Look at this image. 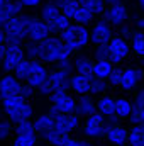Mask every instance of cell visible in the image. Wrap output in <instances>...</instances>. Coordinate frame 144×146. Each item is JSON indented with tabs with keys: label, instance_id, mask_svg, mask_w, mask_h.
Instances as JSON below:
<instances>
[{
	"label": "cell",
	"instance_id": "25",
	"mask_svg": "<svg viewBox=\"0 0 144 146\" xmlns=\"http://www.w3.org/2000/svg\"><path fill=\"white\" fill-rule=\"evenodd\" d=\"M70 24H71V19H70L66 14H63V12H61L58 17H54L53 21L48 22L51 33H63L66 27H70Z\"/></svg>",
	"mask_w": 144,
	"mask_h": 146
},
{
	"label": "cell",
	"instance_id": "21",
	"mask_svg": "<svg viewBox=\"0 0 144 146\" xmlns=\"http://www.w3.org/2000/svg\"><path fill=\"white\" fill-rule=\"evenodd\" d=\"M114 70V63L110 60H97L95 61V66H93V75L97 78H104V80H108L110 73Z\"/></svg>",
	"mask_w": 144,
	"mask_h": 146
},
{
	"label": "cell",
	"instance_id": "3",
	"mask_svg": "<svg viewBox=\"0 0 144 146\" xmlns=\"http://www.w3.org/2000/svg\"><path fill=\"white\" fill-rule=\"evenodd\" d=\"M31 15H14L7 21L3 26L7 41L5 42H22L27 37V26H29Z\"/></svg>",
	"mask_w": 144,
	"mask_h": 146
},
{
	"label": "cell",
	"instance_id": "43",
	"mask_svg": "<svg viewBox=\"0 0 144 146\" xmlns=\"http://www.w3.org/2000/svg\"><path fill=\"white\" fill-rule=\"evenodd\" d=\"M108 56V46L107 44H98L95 48V60H107ZM110 60V58H108Z\"/></svg>",
	"mask_w": 144,
	"mask_h": 146
},
{
	"label": "cell",
	"instance_id": "14",
	"mask_svg": "<svg viewBox=\"0 0 144 146\" xmlns=\"http://www.w3.org/2000/svg\"><path fill=\"white\" fill-rule=\"evenodd\" d=\"M48 82L51 83L53 90H68L71 88V75L68 72H63V70H54V72H49L48 76Z\"/></svg>",
	"mask_w": 144,
	"mask_h": 146
},
{
	"label": "cell",
	"instance_id": "33",
	"mask_svg": "<svg viewBox=\"0 0 144 146\" xmlns=\"http://www.w3.org/2000/svg\"><path fill=\"white\" fill-rule=\"evenodd\" d=\"M129 145L131 146H144V129L141 126H134L129 129Z\"/></svg>",
	"mask_w": 144,
	"mask_h": 146
},
{
	"label": "cell",
	"instance_id": "10",
	"mask_svg": "<svg viewBox=\"0 0 144 146\" xmlns=\"http://www.w3.org/2000/svg\"><path fill=\"white\" fill-rule=\"evenodd\" d=\"M48 36H51V29H49L48 22L42 21V19L31 17L29 26H27V39L34 41V42H41L42 39H46Z\"/></svg>",
	"mask_w": 144,
	"mask_h": 146
},
{
	"label": "cell",
	"instance_id": "38",
	"mask_svg": "<svg viewBox=\"0 0 144 146\" xmlns=\"http://www.w3.org/2000/svg\"><path fill=\"white\" fill-rule=\"evenodd\" d=\"M129 121H131L132 126H136V124H137V126L143 124L144 122V107H139V106L134 104L132 112H131V115H129Z\"/></svg>",
	"mask_w": 144,
	"mask_h": 146
},
{
	"label": "cell",
	"instance_id": "28",
	"mask_svg": "<svg viewBox=\"0 0 144 146\" xmlns=\"http://www.w3.org/2000/svg\"><path fill=\"white\" fill-rule=\"evenodd\" d=\"M97 110L98 112H102L105 117L108 115H112V114H115V99H112V97H102L98 102H97Z\"/></svg>",
	"mask_w": 144,
	"mask_h": 146
},
{
	"label": "cell",
	"instance_id": "52",
	"mask_svg": "<svg viewBox=\"0 0 144 146\" xmlns=\"http://www.w3.org/2000/svg\"><path fill=\"white\" fill-rule=\"evenodd\" d=\"M7 41V36H5V31H3V27H0V44H3Z\"/></svg>",
	"mask_w": 144,
	"mask_h": 146
},
{
	"label": "cell",
	"instance_id": "12",
	"mask_svg": "<svg viewBox=\"0 0 144 146\" xmlns=\"http://www.w3.org/2000/svg\"><path fill=\"white\" fill-rule=\"evenodd\" d=\"M54 117V127H58L59 131L63 133H71L73 129L78 127V122H80V115L76 112H70V114H63V112H58Z\"/></svg>",
	"mask_w": 144,
	"mask_h": 146
},
{
	"label": "cell",
	"instance_id": "5",
	"mask_svg": "<svg viewBox=\"0 0 144 146\" xmlns=\"http://www.w3.org/2000/svg\"><path fill=\"white\" fill-rule=\"evenodd\" d=\"M107 46H108V54H110L108 58H110V61L114 65L122 63L129 56V53L132 51L131 49V42L122 36H114Z\"/></svg>",
	"mask_w": 144,
	"mask_h": 146
},
{
	"label": "cell",
	"instance_id": "48",
	"mask_svg": "<svg viewBox=\"0 0 144 146\" xmlns=\"http://www.w3.org/2000/svg\"><path fill=\"white\" fill-rule=\"evenodd\" d=\"M65 146H83V141L81 139H75V138H70L68 139V143Z\"/></svg>",
	"mask_w": 144,
	"mask_h": 146
},
{
	"label": "cell",
	"instance_id": "39",
	"mask_svg": "<svg viewBox=\"0 0 144 146\" xmlns=\"http://www.w3.org/2000/svg\"><path fill=\"white\" fill-rule=\"evenodd\" d=\"M14 131H15V134H29V133H36V129H34V122H31V119H29V121L17 122L15 127H14Z\"/></svg>",
	"mask_w": 144,
	"mask_h": 146
},
{
	"label": "cell",
	"instance_id": "42",
	"mask_svg": "<svg viewBox=\"0 0 144 146\" xmlns=\"http://www.w3.org/2000/svg\"><path fill=\"white\" fill-rule=\"evenodd\" d=\"M56 68H58V70H63V72L71 73L73 70H75V61H71L70 58L59 60V61H56Z\"/></svg>",
	"mask_w": 144,
	"mask_h": 146
},
{
	"label": "cell",
	"instance_id": "18",
	"mask_svg": "<svg viewBox=\"0 0 144 146\" xmlns=\"http://www.w3.org/2000/svg\"><path fill=\"white\" fill-rule=\"evenodd\" d=\"M92 76L88 75H81V73H76L71 75V90L78 95H85V94H90V88H92Z\"/></svg>",
	"mask_w": 144,
	"mask_h": 146
},
{
	"label": "cell",
	"instance_id": "41",
	"mask_svg": "<svg viewBox=\"0 0 144 146\" xmlns=\"http://www.w3.org/2000/svg\"><path fill=\"white\" fill-rule=\"evenodd\" d=\"M26 56H29L31 60H39V44L31 41L29 44H26Z\"/></svg>",
	"mask_w": 144,
	"mask_h": 146
},
{
	"label": "cell",
	"instance_id": "53",
	"mask_svg": "<svg viewBox=\"0 0 144 146\" xmlns=\"http://www.w3.org/2000/svg\"><path fill=\"white\" fill-rule=\"evenodd\" d=\"M122 0H105V3H107V7L108 5H115V3H120Z\"/></svg>",
	"mask_w": 144,
	"mask_h": 146
},
{
	"label": "cell",
	"instance_id": "37",
	"mask_svg": "<svg viewBox=\"0 0 144 146\" xmlns=\"http://www.w3.org/2000/svg\"><path fill=\"white\" fill-rule=\"evenodd\" d=\"M108 80H104V78H97L95 75H93V78H92V88H90V94H104L105 90L108 88Z\"/></svg>",
	"mask_w": 144,
	"mask_h": 146
},
{
	"label": "cell",
	"instance_id": "49",
	"mask_svg": "<svg viewBox=\"0 0 144 146\" xmlns=\"http://www.w3.org/2000/svg\"><path fill=\"white\" fill-rule=\"evenodd\" d=\"M26 7H36V5H39L41 3V0H20Z\"/></svg>",
	"mask_w": 144,
	"mask_h": 146
},
{
	"label": "cell",
	"instance_id": "55",
	"mask_svg": "<svg viewBox=\"0 0 144 146\" xmlns=\"http://www.w3.org/2000/svg\"><path fill=\"white\" fill-rule=\"evenodd\" d=\"M139 5H141V9H143V12H144V0H139Z\"/></svg>",
	"mask_w": 144,
	"mask_h": 146
},
{
	"label": "cell",
	"instance_id": "4",
	"mask_svg": "<svg viewBox=\"0 0 144 146\" xmlns=\"http://www.w3.org/2000/svg\"><path fill=\"white\" fill-rule=\"evenodd\" d=\"M5 44H7V51H5V58L2 63V70L14 72L15 66L26 58V48L22 46V42H5Z\"/></svg>",
	"mask_w": 144,
	"mask_h": 146
},
{
	"label": "cell",
	"instance_id": "27",
	"mask_svg": "<svg viewBox=\"0 0 144 146\" xmlns=\"http://www.w3.org/2000/svg\"><path fill=\"white\" fill-rule=\"evenodd\" d=\"M132 107H134V104H131L127 99H115V114L120 119H129Z\"/></svg>",
	"mask_w": 144,
	"mask_h": 146
},
{
	"label": "cell",
	"instance_id": "32",
	"mask_svg": "<svg viewBox=\"0 0 144 146\" xmlns=\"http://www.w3.org/2000/svg\"><path fill=\"white\" fill-rule=\"evenodd\" d=\"M26 100H27V99L22 97L20 94H15V95L3 97V99H2V106H3V110L7 112V110H12V109H15V107H19V106L24 104Z\"/></svg>",
	"mask_w": 144,
	"mask_h": 146
},
{
	"label": "cell",
	"instance_id": "47",
	"mask_svg": "<svg viewBox=\"0 0 144 146\" xmlns=\"http://www.w3.org/2000/svg\"><path fill=\"white\" fill-rule=\"evenodd\" d=\"M119 33H120L119 36L126 37V39H127V37H131V36H132V31H131L129 27H126V26H124V27H120V31H119Z\"/></svg>",
	"mask_w": 144,
	"mask_h": 146
},
{
	"label": "cell",
	"instance_id": "29",
	"mask_svg": "<svg viewBox=\"0 0 144 146\" xmlns=\"http://www.w3.org/2000/svg\"><path fill=\"white\" fill-rule=\"evenodd\" d=\"M31 70H32V60L29 58V60H22L17 66H15V70H14V75L19 78V80H22V82H26L27 80V76L31 75Z\"/></svg>",
	"mask_w": 144,
	"mask_h": 146
},
{
	"label": "cell",
	"instance_id": "19",
	"mask_svg": "<svg viewBox=\"0 0 144 146\" xmlns=\"http://www.w3.org/2000/svg\"><path fill=\"white\" fill-rule=\"evenodd\" d=\"M41 136H42L46 141H49L53 146H65L68 143V139H70V134L59 131L58 127H51V129H48L46 133H42Z\"/></svg>",
	"mask_w": 144,
	"mask_h": 146
},
{
	"label": "cell",
	"instance_id": "30",
	"mask_svg": "<svg viewBox=\"0 0 144 146\" xmlns=\"http://www.w3.org/2000/svg\"><path fill=\"white\" fill-rule=\"evenodd\" d=\"M59 14H61V9H59L54 2L46 3V5H42V9H41V19H42V21H46V22L53 21V19H54V17H58Z\"/></svg>",
	"mask_w": 144,
	"mask_h": 146
},
{
	"label": "cell",
	"instance_id": "1",
	"mask_svg": "<svg viewBox=\"0 0 144 146\" xmlns=\"http://www.w3.org/2000/svg\"><path fill=\"white\" fill-rule=\"evenodd\" d=\"M37 44H39V60H42L46 63H56L59 60L70 58L73 53V49L61 37L48 36Z\"/></svg>",
	"mask_w": 144,
	"mask_h": 146
},
{
	"label": "cell",
	"instance_id": "24",
	"mask_svg": "<svg viewBox=\"0 0 144 146\" xmlns=\"http://www.w3.org/2000/svg\"><path fill=\"white\" fill-rule=\"evenodd\" d=\"M131 49L136 56L144 58V31L137 29L136 33H132L131 36Z\"/></svg>",
	"mask_w": 144,
	"mask_h": 146
},
{
	"label": "cell",
	"instance_id": "51",
	"mask_svg": "<svg viewBox=\"0 0 144 146\" xmlns=\"http://www.w3.org/2000/svg\"><path fill=\"white\" fill-rule=\"evenodd\" d=\"M10 17L7 15V14H3V12H0V27H3L5 24H7V21H9Z\"/></svg>",
	"mask_w": 144,
	"mask_h": 146
},
{
	"label": "cell",
	"instance_id": "59",
	"mask_svg": "<svg viewBox=\"0 0 144 146\" xmlns=\"http://www.w3.org/2000/svg\"><path fill=\"white\" fill-rule=\"evenodd\" d=\"M7 2H12V0H7Z\"/></svg>",
	"mask_w": 144,
	"mask_h": 146
},
{
	"label": "cell",
	"instance_id": "2",
	"mask_svg": "<svg viewBox=\"0 0 144 146\" xmlns=\"http://www.w3.org/2000/svg\"><path fill=\"white\" fill-rule=\"evenodd\" d=\"M59 37L71 48L73 51L83 49L88 42H90V31L85 27V24H70V27H66L63 33H59Z\"/></svg>",
	"mask_w": 144,
	"mask_h": 146
},
{
	"label": "cell",
	"instance_id": "7",
	"mask_svg": "<svg viewBox=\"0 0 144 146\" xmlns=\"http://www.w3.org/2000/svg\"><path fill=\"white\" fill-rule=\"evenodd\" d=\"M49 100L53 104V107L58 112L63 114H70V112H76V100L68 94V90H56L49 95Z\"/></svg>",
	"mask_w": 144,
	"mask_h": 146
},
{
	"label": "cell",
	"instance_id": "8",
	"mask_svg": "<svg viewBox=\"0 0 144 146\" xmlns=\"http://www.w3.org/2000/svg\"><path fill=\"white\" fill-rule=\"evenodd\" d=\"M104 21H107L110 26H117L120 27L122 24H126V21L129 19V10L127 7L120 2V3H115V5H108L105 9V12L102 14Z\"/></svg>",
	"mask_w": 144,
	"mask_h": 146
},
{
	"label": "cell",
	"instance_id": "45",
	"mask_svg": "<svg viewBox=\"0 0 144 146\" xmlns=\"http://www.w3.org/2000/svg\"><path fill=\"white\" fill-rule=\"evenodd\" d=\"M20 95H22V97H26V99L32 97V95H34V87H31L29 83L22 85V88H20Z\"/></svg>",
	"mask_w": 144,
	"mask_h": 146
},
{
	"label": "cell",
	"instance_id": "13",
	"mask_svg": "<svg viewBox=\"0 0 144 146\" xmlns=\"http://www.w3.org/2000/svg\"><path fill=\"white\" fill-rule=\"evenodd\" d=\"M20 88H22V83H20V80L15 75H5V76H2L0 78V100L3 97L20 94Z\"/></svg>",
	"mask_w": 144,
	"mask_h": 146
},
{
	"label": "cell",
	"instance_id": "40",
	"mask_svg": "<svg viewBox=\"0 0 144 146\" xmlns=\"http://www.w3.org/2000/svg\"><path fill=\"white\" fill-rule=\"evenodd\" d=\"M122 75H124V70L120 66H114V70L108 76V83L114 85V87H119L120 85V80H122Z\"/></svg>",
	"mask_w": 144,
	"mask_h": 146
},
{
	"label": "cell",
	"instance_id": "26",
	"mask_svg": "<svg viewBox=\"0 0 144 146\" xmlns=\"http://www.w3.org/2000/svg\"><path fill=\"white\" fill-rule=\"evenodd\" d=\"M93 17H95V14H93V10H90L88 7H85V5H81L80 3V7L76 9V12L73 14V21L75 22H78V24H90L92 21H93Z\"/></svg>",
	"mask_w": 144,
	"mask_h": 146
},
{
	"label": "cell",
	"instance_id": "35",
	"mask_svg": "<svg viewBox=\"0 0 144 146\" xmlns=\"http://www.w3.org/2000/svg\"><path fill=\"white\" fill-rule=\"evenodd\" d=\"M37 136L36 133H29V134H17L15 139L12 141V146H36Z\"/></svg>",
	"mask_w": 144,
	"mask_h": 146
},
{
	"label": "cell",
	"instance_id": "56",
	"mask_svg": "<svg viewBox=\"0 0 144 146\" xmlns=\"http://www.w3.org/2000/svg\"><path fill=\"white\" fill-rule=\"evenodd\" d=\"M139 126H141V127H143V129H144V122H143V124H139Z\"/></svg>",
	"mask_w": 144,
	"mask_h": 146
},
{
	"label": "cell",
	"instance_id": "34",
	"mask_svg": "<svg viewBox=\"0 0 144 146\" xmlns=\"http://www.w3.org/2000/svg\"><path fill=\"white\" fill-rule=\"evenodd\" d=\"M78 2H80L81 5L88 7L90 10H93L95 15H102V14L105 12V9H107L105 0H78Z\"/></svg>",
	"mask_w": 144,
	"mask_h": 146
},
{
	"label": "cell",
	"instance_id": "31",
	"mask_svg": "<svg viewBox=\"0 0 144 146\" xmlns=\"http://www.w3.org/2000/svg\"><path fill=\"white\" fill-rule=\"evenodd\" d=\"M53 2H54V3L61 9V12L66 14L70 19L73 17V14L76 12V9L80 7V2H78V0H53Z\"/></svg>",
	"mask_w": 144,
	"mask_h": 146
},
{
	"label": "cell",
	"instance_id": "44",
	"mask_svg": "<svg viewBox=\"0 0 144 146\" xmlns=\"http://www.w3.org/2000/svg\"><path fill=\"white\" fill-rule=\"evenodd\" d=\"M10 133H12V124L9 121H0V141L9 138Z\"/></svg>",
	"mask_w": 144,
	"mask_h": 146
},
{
	"label": "cell",
	"instance_id": "16",
	"mask_svg": "<svg viewBox=\"0 0 144 146\" xmlns=\"http://www.w3.org/2000/svg\"><path fill=\"white\" fill-rule=\"evenodd\" d=\"M143 78H144V68L143 70H139V68H126L119 87L124 88V90H132V88L137 87V83Z\"/></svg>",
	"mask_w": 144,
	"mask_h": 146
},
{
	"label": "cell",
	"instance_id": "6",
	"mask_svg": "<svg viewBox=\"0 0 144 146\" xmlns=\"http://www.w3.org/2000/svg\"><path fill=\"white\" fill-rule=\"evenodd\" d=\"M105 127H107V117L97 110L87 117L85 126H83V133L88 138H100V136H105Z\"/></svg>",
	"mask_w": 144,
	"mask_h": 146
},
{
	"label": "cell",
	"instance_id": "54",
	"mask_svg": "<svg viewBox=\"0 0 144 146\" xmlns=\"http://www.w3.org/2000/svg\"><path fill=\"white\" fill-rule=\"evenodd\" d=\"M5 3H7V0H0V12H3V9H5Z\"/></svg>",
	"mask_w": 144,
	"mask_h": 146
},
{
	"label": "cell",
	"instance_id": "17",
	"mask_svg": "<svg viewBox=\"0 0 144 146\" xmlns=\"http://www.w3.org/2000/svg\"><path fill=\"white\" fill-rule=\"evenodd\" d=\"M7 115H9V121L10 122H15L17 124V122H22V121H29L34 115V109H32L31 104L24 102V104H20L15 109L7 110Z\"/></svg>",
	"mask_w": 144,
	"mask_h": 146
},
{
	"label": "cell",
	"instance_id": "58",
	"mask_svg": "<svg viewBox=\"0 0 144 146\" xmlns=\"http://www.w3.org/2000/svg\"><path fill=\"white\" fill-rule=\"evenodd\" d=\"M124 146H131V145H129V143H127V145H124Z\"/></svg>",
	"mask_w": 144,
	"mask_h": 146
},
{
	"label": "cell",
	"instance_id": "23",
	"mask_svg": "<svg viewBox=\"0 0 144 146\" xmlns=\"http://www.w3.org/2000/svg\"><path fill=\"white\" fill-rule=\"evenodd\" d=\"M51 127H54V117H53L51 114H41V115L36 117V121H34V129H36V133L42 134V133H46V131L51 129Z\"/></svg>",
	"mask_w": 144,
	"mask_h": 146
},
{
	"label": "cell",
	"instance_id": "50",
	"mask_svg": "<svg viewBox=\"0 0 144 146\" xmlns=\"http://www.w3.org/2000/svg\"><path fill=\"white\" fill-rule=\"evenodd\" d=\"M5 51H7V44H0V66H2L3 58H5Z\"/></svg>",
	"mask_w": 144,
	"mask_h": 146
},
{
	"label": "cell",
	"instance_id": "36",
	"mask_svg": "<svg viewBox=\"0 0 144 146\" xmlns=\"http://www.w3.org/2000/svg\"><path fill=\"white\" fill-rule=\"evenodd\" d=\"M22 7H26V5H24L20 0H12V2H7V3H5V9H3V14H7L9 17L20 15Z\"/></svg>",
	"mask_w": 144,
	"mask_h": 146
},
{
	"label": "cell",
	"instance_id": "57",
	"mask_svg": "<svg viewBox=\"0 0 144 146\" xmlns=\"http://www.w3.org/2000/svg\"><path fill=\"white\" fill-rule=\"evenodd\" d=\"M143 68H144V58H143Z\"/></svg>",
	"mask_w": 144,
	"mask_h": 146
},
{
	"label": "cell",
	"instance_id": "20",
	"mask_svg": "<svg viewBox=\"0 0 144 146\" xmlns=\"http://www.w3.org/2000/svg\"><path fill=\"white\" fill-rule=\"evenodd\" d=\"M93 112H97V104H95L87 94L81 95V97L76 100V114H78V115L88 117V115H92Z\"/></svg>",
	"mask_w": 144,
	"mask_h": 146
},
{
	"label": "cell",
	"instance_id": "9",
	"mask_svg": "<svg viewBox=\"0 0 144 146\" xmlns=\"http://www.w3.org/2000/svg\"><path fill=\"white\" fill-rule=\"evenodd\" d=\"M112 37H114L112 27H110V24H108L107 21H104V19L98 21V22H95L93 27H92V31H90V41L95 46H98V44H108Z\"/></svg>",
	"mask_w": 144,
	"mask_h": 146
},
{
	"label": "cell",
	"instance_id": "22",
	"mask_svg": "<svg viewBox=\"0 0 144 146\" xmlns=\"http://www.w3.org/2000/svg\"><path fill=\"white\" fill-rule=\"evenodd\" d=\"M93 66H95V61H92L88 56H78L75 60V70H76V73L92 76L93 75Z\"/></svg>",
	"mask_w": 144,
	"mask_h": 146
},
{
	"label": "cell",
	"instance_id": "15",
	"mask_svg": "<svg viewBox=\"0 0 144 146\" xmlns=\"http://www.w3.org/2000/svg\"><path fill=\"white\" fill-rule=\"evenodd\" d=\"M48 76H49V72L46 70V66L39 60H32V70H31V75L27 76L26 83H29L34 88H39Z\"/></svg>",
	"mask_w": 144,
	"mask_h": 146
},
{
	"label": "cell",
	"instance_id": "46",
	"mask_svg": "<svg viewBox=\"0 0 144 146\" xmlns=\"http://www.w3.org/2000/svg\"><path fill=\"white\" fill-rule=\"evenodd\" d=\"M136 106H139V107H144V88L137 94V97H136V102H134Z\"/></svg>",
	"mask_w": 144,
	"mask_h": 146
},
{
	"label": "cell",
	"instance_id": "11",
	"mask_svg": "<svg viewBox=\"0 0 144 146\" xmlns=\"http://www.w3.org/2000/svg\"><path fill=\"white\" fill-rule=\"evenodd\" d=\"M105 138L112 145L124 146L129 143V131L124 126H120V124H107V127H105Z\"/></svg>",
	"mask_w": 144,
	"mask_h": 146
}]
</instances>
